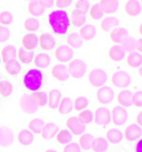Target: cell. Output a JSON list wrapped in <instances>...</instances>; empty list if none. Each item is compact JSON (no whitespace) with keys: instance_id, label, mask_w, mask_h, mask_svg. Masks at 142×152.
<instances>
[{"instance_id":"6da1fadb","label":"cell","mask_w":142,"mask_h":152,"mask_svg":"<svg viewBox=\"0 0 142 152\" xmlns=\"http://www.w3.org/2000/svg\"><path fill=\"white\" fill-rule=\"evenodd\" d=\"M49 24L57 35H65L70 28L71 19L66 10H55L49 15Z\"/></svg>"},{"instance_id":"7a4b0ae2","label":"cell","mask_w":142,"mask_h":152,"mask_svg":"<svg viewBox=\"0 0 142 152\" xmlns=\"http://www.w3.org/2000/svg\"><path fill=\"white\" fill-rule=\"evenodd\" d=\"M24 86L30 91L33 92H38L42 88V83H43V73L38 68H33L26 72L24 78H23Z\"/></svg>"},{"instance_id":"3957f363","label":"cell","mask_w":142,"mask_h":152,"mask_svg":"<svg viewBox=\"0 0 142 152\" xmlns=\"http://www.w3.org/2000/svg\"><path fill=\"white\" fill-rule=\"evenodd\" d=\"M67 70L73 78H82L86 74V64L81 59H74L70 63Z\"/></svg>"},{"instance_id":"277c9868","label":"cell","mask_w":142,"mask_h":152,"mask_svg":"<svg viewBox=\"0 0 142 152\" xmlns=\"http://www.w3.org/2000/svg\"><path fill=\"white\" fill-rule=\"evenodd\" d=\"M110 82L114 86L123 89V88H126L131 84V76L129 73H126L124 70H119V72H116L111 75Z\"/></svg>"},{"instance_id":"5b68a950","label":"cell","mask_w":142,"mask_h":152,"mask_svg":"<svg viewBox=\"0 0 142 152\" xmlns=\"http://www.w3.org/2000/svg\"><path fill=\"white\" fill-rule=\"evenodd\" d=\"M88 81L92 86L101 88L103 86V84L107 82V74L102 69H93L89 73Z\"/></svg>"},{"instance_id":"8992f818","label":"cell","mask_w":142,"mask_h":152,"mask_svg":"<svg viewBox=\"0 0 142 152\" xmlns=\"http://www.w3.org/2000/svg\"><path fill=\"white\" fill-rule=\"evenodd\" d=\"M129 119V113L124 107L116 106L111 110V121L114 125L122 126Z\"/></svg>"},{"instance_id":"52a82bcc","label":"cell","mask_w":142,"mask_h":152,"mask_svg":"<svg viewBox=\"0 0 142 152\" xmlns=\"http://www.w3.org/2000/svg\"><path fill=\"white\" fill-rule=\"evenodd\" d=\"M18 104H20V109L26 114H34V113L38 111V106L35 104V102L33 101L32 95L29 94V93L22 95Z\"/></svg>"},{"instance_id":"ba28073f","label":"cell","mask_w":142,"mask_h":152,"mask_svg":"<svg viewBox=\"0 0 142 152\" xmlns=\"http://www.w3.org/2000/svg\"><path fill=\"white\" fill-rule=\"evenodd\" d=\"M93 119L96 121V124L98 125H108L111 119V115H110V110L106 107L98 108L97 110L94 111L93 115Z\"/></svg>"},{"instance_id":"9c48e42d","label":"cell","mask_w":142,"mask_h":152,"mask_svg":"<svg viewBox=\"0 0 142 152\" xmlns=\"http://www.w3.org/2000/svg\"><path fill=\"white\" fill-rule=\"evenodd\" d=\"M73 49L70 48L68 45H61L57 47V49L55 51V58L60 61V63H66V61H70L73 58Z\"/></svg>"},{"instance_id":"30bf717a","label":"cell","mask_w":142,"mask_h":152,"mask_svg":"<svg viewBox=\"0 0 142 152\" xmlns=\"http://www.w3.org/2000/svg\"><path fill=\"white\" fill-rule=\"evenodd\" d=\"M114 96H115L114 90L109 86H101L97 91V99L100 103H105V104L110 103L114 100Z\"/></svg>"},{"instance_id":"8fae6325","label":"cell","mask_w":142,"mask_h":152,"mask_svg":"<svg viewBox=\"0 0 142 152\" xmlns=\"http://www.w3.org/2000/svg\"><path fill=\"white\" fill-rule=\"evenodd\" d=\"M66 127L68 128L67 131H70L71 134H74V135H82L85 131V126L78 121L76 117L68 118L66 121Z\"/></svg>"},{"instance_id":"7c38bea8","label":"cell","mask_w":142,"mask_h":152,"mask_svg":"<svg viewBox=\"0 0 142 152\" xmlns=\"http://www.w3.org/2000/svg\"><path fill=\"white\" fill-rule=\"evenodd\" d=\"M141 134H142V129L140 126L138 125H130L129 127L125 128L124 133H123V136L124 139L129 142H132L134 140H138L139 137H141Z\"/></svg>"},{"instance_id":"4fadbf2b","label":"cell","mask_w":142,"mask_h":152,"mask_svg":"<svg viewBox=\"0 0 142 152\" xmlns=\"http://www.w3.org/2000/svg\"><path fill=\"white\" fill-rule=\"evenodd\" d=\"M14 142V132L8 127L0 128V145L9 146Z\"/></svg>"},{"instance_id":"5bb4252c","label":"cell","mask_w":142,"mask_h":152,"mask_svg":"<svg viewBox=\"0 0 142 152\" xmlns=\"http://www.w3.org/2000/svg\"><path fill=\"white\" fill-rule=\"evenodd\" d=\"M16 57H17V51H16V48L14 45H6V47L2 48V50H1V59H2L4 64L16 60Z\"/></svg>"},{"instance_id":"9a60e30c","label":"cell","mask_w":142,"mask_h":152,"mask_svg":"<svg viewBox=\"0 0 142 152\" xmlns=\"http://www.w3.org/2000/svg\"><path fill=\"white\" fill-rule=\"evenodd\" d=\"M51 75L53 78L58 80V81H66L68 78V70H67V67L65 65H56L51 68Z\"/></svg>"},{"instance_id":"2e32d148","label":"cell","mask_w":142,"mask_h":152,"mask_svg":"<svg viewBox=\"0 0 142 152\" xmlns=\"http://www.w3.org/2000/svg\"><path fill=\"white\" fill-rule=\"evenodd\" d=\"M124 10L129 16H132V17L138 16L141 13V4L138 0H129L124 6Z\"/></svg>"},{"instance_id":"e0dca14e","label":"cell","mask_w":142,"mask_h":152,"mask_svg":"<svg viewBox=\"0 0 142 152\" xmlns=\"http://www.w3.org/2000/svg\"><path fill=\"white\" fill-rule=\"evenodd\" d=\"M13 93V84L9 80L0 74V95L2 98H8Z\"/></svg>"},{"instance_id":"ac0fdd59","label":"cell","mask_w":142,"mask_h":152,"mask_svg":"<svg viewBox=\"0 0 142 152\" xmlns=\"http://www.w3.org/2000/svg\"><path fill=\"white\" fill-rule=\"evenodd\" d=\"M80 37L82 40H85V41H90L92 39L96 37L97 34V30L96 27L91 24H86V25H82L81 28H80V32H78Z\"/></svg>"},{"instance_id":"d6986e66","label":"cell","mask_w":142,"mask_h":152,"mask_svg":"<svg viewBox=\"0 0 142 152\" xmlns=\"http://www.w3.org/2000/svg\"><path fill=\"white\" fill-rule=\"evenodd\" d=\"M129 37V33L126 31V28H114L113 31L110 32V41L114 42V43H121L122 41H124L125 39Z\"/></svg>"},{"instance_id":"ffe728a7","label":"cell","mask_w":142,"mask_h":152,"mask_svg":"<svg viewBox=\"0 0 142 152\" xmlns=\"http://www.w3.org/2000/svg\"><path fill=\"white\" fill-rule=\"evenodd\" d=\"M61 93L57 89H51L48 93V107L50 109H56L58 107L59 102H60Z\"/></svg>"},{"instance_id":"44dd1931","label":"cell","mask_w":142,"mask_h":152,"mask_svg":"<svg viewBox=\"0 0 142 152\" xmlns=\"http://www.w3.org/2000/svg\"><path fill=\"white\" fill-rule=\"evenodd\" d=\"M99 6L101 8L102 13H107V14H111L115 13L117 9H118V0H101Z\"/></svg>"},{"instance_id":"7402d4cb","label":"cell","mask_w":142,"mask_h":152,"mask_svg":"<svg viewBox=\"0 0 142 152\" xmlns=\"http://www.w3.org/2000/svg\"><path fill=\"white\" fill-rule=\"evenodd\" d=\"M132 92L129 90H124L122 92H119L117 95V102L121 107H130L132 104Z\"/></svg>"},{"instance_id":"603a6c76","label":"cell","mask_w":142,"mask_h":152,"mask_svg":"<svg viewBox=\"0 0 142 152\" xmlns=\"http://www.w3.org/2000/svg\"><path fill=\"white\" fill-rule=\"evenodd\" d=\"M57 132H58V126L55 123H48L42 128L41 135H42L43 140H50L57 134Z\"/></svg>"},{"instance_id":"cb8c5ba5","label":"cell","mask_w":142,"mask_h":152,"mask_svg":"<svg viewBox=\"0 0 142 152\" xmlns=\"http://www.w3.org/2000/svg\"><path fill=\"white\" fill-rule=\"evenodd\" d=\"M67 45H70V48L73 49H78L80 47L83 45V40L81 39L80 34L78 32L73 31L67 35Z\"/></svg>"},{"instance_id":"d4e9b609","label":"cell","mask_w":142,"mask_h":152,"mask_svg":"<svg viewBox=\"0 0 142 152\" xmlns=\"http://www.w3.org/2000/svg\"><path fill=\"white\" fill-rule=\"evenodd\" d=\"M94 143V136L92 134H82L81 137L78 139V145L83 150H89L92 149Z\"/></svg>"},{"instance_id":"484cf974","label":"cell","mask_w":142,"mask_h":152,"mask_svg":"<svg viewBox=\"0 0 142 152\" xmlns=\"http://www.w3.org/2000/svg\"><path fill=\"white\" fill-rule=\"evenodd\" d=\"M70 19H72V24L75 27H81L86 20V14L82 13L78 9H74L72 12V17Z\"/></svg>"},{"instance_id":"4316f807","label":"cell","mask_w":142,"mask_h":152,"mask_svg":"<svg viewBox=\"0 0 142 152\" xmlns=\"http://www.w3.org/2000/svg\"><path fill=\"white\" fill-rule=\"evenodd\" d=\"M118 25H119V19L117 17H106L105 19L101 20V24H100L102 31L105 32L113 31Z\"/></svg>"},{"instance_id":"83f0119b","label":"cell","mask_w":142,"mask_h":152,"mask_svg":"<svg viewBox=\"0 0 142 152\" xmlns=\"http://www.w3.org/2000/svg\"><path fill=\"white\" fill-rule=\"evenodd\" d=\"M124 139L123 136V133L119 131V129H116V128H113V129H109L107 133H106V140L113 143V144H118L119 142H122V140Z\"/></svg>"},{"instance_id":"f1b7e54d","label":"cell","mask_w":142,"mask_h":152,"mask_svg":"<svg viewBox=\"0 0 142 152\" xmlns=\"http://www.w3.org/2000/svg\"><path fill=\"white\" fill-rule=\"evenodd\" d=\"M38 45V38L34 34H26L22 39V45L25 50H32Z\"/></svg>"},{"instance_id":"f546056e","label":"cell","mask_w":142,"mask_h":152,"mask_svg":"<svg viewBox=\"0 0 142 152\" xmlns=\"http://www.w3.org/2000/svg\"><path fill=\"white\" fill-rule=\"evenodd\" d=\"M51 63V59L50 57L47 55V53H38L35 57H34V65L39 68H47Z\"/></svg>"},{"instance_id":"4dcf8cb0","label":"cell","mask_w":142,"mask_h":152,"mask_svg":"<svg viewBox=\"0 0 142 152\" xmlns=\"http://www.w3.org/2000/svg\"><path fill=\"white\" fill-rule=\"evenodd\" d=\"M33 139H34V135L29 129H23L17 135V140H18L20 144H22V145H29V144H31L33 142Z\"/></svg>"},{"instance_id":"1f68e13d","label":"cell","mask_w":142,"mask_h":152,"mask_svg":"<svg viewBox=\"0 0 142 152\" xmlns=\"http://www.w3.org/2000/svg\"><path fill=\"white\" fill-rule=\"evenodd\" d=\"M55 45H56V42L50 35L42 34L39 38V45L42 50H51L53 49Z\"/></svg>"},{"instance_id":"d6a6232c","label":"cell","mask_w":142,"mask_h":152,"mask_svg":"<svg viewBox=\"0 0 142 152\" xmlns=\"http://www.w3.org/2000/svg\"><path fill=\"white\" fill-rule=\"evenodd\" d=\"M27 9H29V13L33 16H41L45 13V8L40 5L38 0H31L27 5Z\"/></svg>"},{"instance_id":"836d02e7","label":"cell","mask_w":142,"mask_h":152,"mask_svg":"<svg viewBox=\"0 0 142 152\" xmlns=\"http://www.w3.org/2000/svg\"><path fill=\"white\" fill-rule=\"evenodd\" d=\"M124 56H125V52L123 51V49L119 45H114L108 51V57L113 61H119L124 58Z\"/></svg>"},{"instance_id":"e575fe53","label":"cell","mask_w":142,"mask_h":152,"mask_svg":"<svg viewBox=\"0 0 142 152\" xmlns=\"http://www.w3.org/2000/svg\"><path fill=\"white\" fill-rule=\"evenodd\" d=\"M57 108L60 115H67L73 111V103L70 98H64L63 100H60Z\"/></svg>"},{"instance_id":"d590c367","label":"cell","mask_w":142,"mask_h":152,"mask_svg":"<svg viewBox=\"0 0 142 152\" xmlns=\"http://www.w3.org/2000/svg\"><path fill=\"white\" fill-rule=\"evenodd\" d=\"M126 61H127V65L131 66V67H134V68L140 67L142 63L141 53H139V52H130Z\"/></svg>"},{"instance_id":"8d00e7d4","label":"cell","mask_w":142,"mask_h":152,"mask_svg":"<svg viewBox=\"0 0 142 152\" xmlns=\"http://www.w3.org/2000/svg\"><path fill=\"white\" fill-rule=\"evenodd\" d=\"M108 149V141L105 137H97L94 139V143L92 150L94 152H106Z\"/></svg>"},{"instance_id":"74e56055","label":"cell","mask_w":142,"mask_h":152,"mask_svg":"<svg viewBox=\"0 0 142 152\" xmlns=\"http://www.w3.org/2000/svg\"><path fill=\"white\" fill-rule=\"evenodd\" d=\"M17 57H18V59H20V61L22 64L29 65V64L32 61L33 53L31 51L25 50L24 48H20V49L17 50Z\"/></svg>"},{"instance_id":"f35d334b","label":"cell","mask_w":142,"mask_h":152,"mask_svg":"<svg viewBox=\"0 0 142 152\" xmlns=\"http://www.w3.org/2000/svg\"><path fill=\"white\" fill-rule=\"evenodd\" d=\"M20 65L17 60H13L10 63L5 64V70L8 74H10L12 76H17L20 72Z\"/></svg>"},{"instance_id":"ab89813d","label":"cell","mask_w":142,"mask_h":152,"mask_svg":"<svg viewBox=\"0 0 142 152\" xmlns=\"http://www.w3.org/2000/svg\"><path fill=\"white\" fill-rule=\"evenodd\" d=\"M45 126V121L41 118H34L29 123V131L32 133H41L42 128Z\"/></svg>"},{"instance_id":"60d3db41","label":"cell","mask_w":142,"mask_h":152,"mask_svg":"<svg viewBox=\"0 0 142 152\" xmlns=\"http://www.w3.org/2000/svg\"><path fill=\"white\" fill-rule=\"evenodd\" d=\"M40 27V22L35 17H30V18L25 19L24 22V28L29 32L38 31Z\"/></svg>"},{"instance_id":"b9f144b4","label":"cell","mask_w":142,"mask_h":152,"mask_svg":"<svg viewBox=\"0 0 142 152\" xmlns=\"http://www.w3.org/2000/svg\"><path fill=\"white\" fill-rule=\"evenodd\" d=\"M32 95L33 101L35 102V104L38 107H43L47 104V101H48V98H47V94L45 92H34Z\"/></svg>"},{"instance_id":"7bdbcfd3","label":"cell","mask_w":142,"mask_h":152,"mask_svg":"<svg viewBox=\"0 0 142 152\" xmlns=\"http://www.w3.org/2000/svg\"><path fill=\"white\" fill-rule=\"evenodd\" d=\"M135 43L136 41L131 37H127L124 41L121 42V48L123 49V51H127V52H133V50L135 49Z\"/></svg>"},{"instance_id":"ee69618b","label":"cell","mask_w":142,"mask_h":152,"mask_svg":"<svg viewBox=\"0 0 142 152\" xmlns=\"http://www.w3.org/2000/svg\"><path fill=\"white\" fill-rule=\"evenodd\" d=\"M56 140H57V142L60 143V144H66V143H70L72 140V134L70 131H67V129H63V131H60L57 133L56 135Z\"/></svg>"},{"instance_id":"f6af8a7d","label":"cell","mask_w":142,"mask_h":152,"mask_svg":"<svg viewBox=\"0 0 142 152\" xmlns=\"http://www.w3.org/2000/svg\"><path fill=\"white\" fill-rule=\"evenodd\" d=\"M76 118L83 125H85V124H89V123L92 121V119H93V114L91 113L90 110H81Z\"/></svg>"},{"instance_id":"bcb514c9","label":"cell","mask_w":142,"mask_h":152,"mask_svg":"<svg viewBox=\"0 0 142 152\" xmlns=\"http://www.w3.org/2000/svg\"><path fill=\"white\" fill-rule=\"evenodd\" d=\"M89 14H90L92 19H100L103 15L102 10H101V8H100L99 5H92V6H90V8H89Z\"/></svg>"},{"instance_id":"7dc6e473","label":"cell","mask_w":142,"mask_h":152,"mask_svg":"<svg viewBox=\"0 0 142 152\" xmlns=\"http://www.w3.org/2000/svg\"><path fill=\"white\" fill-rule=\"evenodd\" d=\"M88 104H89V101H88V99L86 98H84V96H78L76 98L75 100H74V109L75 110H83L85 108L88 107Z\"/></svg>"},{"instance_id":"c3c4849f","label":"cell","mask_w":142,"mask_h":152,"mask_svg":"<svg viewBox=\"0 0 142 152\" xmlns=\"http://www.w3.org/2000/svg\"><path fill=\"white\" fill-rule=\"evenodd\" d=\"M13 20H14V17L12 13H9V12H2V13H0V24L2 26L12 24Z\"/></svg>"},{"instance_id":"681fc988","label":"cell","mask_w":142,"mask_h":152,"mask_svg":"<svg viewBox=\"0 0 142 152\" xmlns=\"http://www.w3.org/2000/svg\"><path fill=\"white\" fill-rule=\"evenodd\" d=\"M89 8H90V4H89L88 0H78L76 4H75V9H78L82 13L86 14Z\"/></svg>"},{"instance_id":"f907efd6","label":"cell","mask_w":142,"mask_h":152,"mask_svg":"<svg viewBox=\"0 0 142 152\" xmlns=\"http://www.w3.org/2000/svg\"><path fill=\"white\" fill-rule=\"evenodd\" d=\"M10 38V30L6 26H0V43L6 42Z\"/></svg>"},{"instance_id":"816d5d0a","label":"cell","mask_w":142,"mask_h":152,"mask_svg":"<svg viewBox=\"0 0 142 152\" xmlns=\"http://www.w3.org/2000/svg\"><path fill=\"white\" fill-rule=\"evenodd\" d=\"M132 104H134L135 107L139 108L142 106V93L140 91H138L134 94H132Z\"/></svg>"},{"instance_id":"f5cc1de1","label":"cell","mask_w":142,"mask_h":152,"mask_svg":"<svg viewBox=\"0 0 142 152\" xmlns=\"http://www.w3.org/2000/svg\"><path fill=\"white\" fill-rule=\"evenodd\" d=\"M64 152H81V148L78 143H70L64 148Z\"/></svg>"},{"instance_id":"db71d44e","label":"cell","mask_w":142,"mask_h":152,"mask_svg":"<svg viewBox=\"0 0 142 152\" xmlns=\"http://www.w3.org/2000/svg\"><path fill=\"white\" fill-rule=\"evenodd\" d=\"M55 2L57 8H66L72 4V0H56Z\"/></svg>"},{"instance_id":"11a10c76","label":"cell","mask_w":142,"mask_h":152,"mask_svg":"<svg viewBox=\"0 0 142 152\" xmlns=\"http://www.w3.org/2000/svg\"><path fill=\"white\" fill-rule=\"evenodd\" d=\"M38 1H39V4L43 7V8H49V7H51L52 5H53V2H55V0H38Z\"/></svg>"},{"instance_id":"9f6ffc18","label":"cell","mask_w":142,"mask_h":152,"mask_svg":"<svg viewBox=\"0 0 142 152\" xmlns=\"http://www.w3.org/2000/svg\"><path fill=\"white\" fill-rule=\"evenodd\" d=\"M135 49H138V51H139V53H141V50H142V40H141V39H139V40L136 41V43H135Z\"/></svg>"},{"instance_id":"6f0895ef","label":"cell","mask_w":142,"mask_h":152,"mask_svg":"<svg viewBox=\"0 0 142 152\" xmlns=\"http://www.w3.org/2000/svg\"><path fill=\"white\" fill-rule=\"evenodd\" d=\"M135 151L136 152H142V141L141 140H140V141L138 142V144H136Z\"/></svg>"},{"instance_id":"680465c9","label":"cell","mask_w":142,"mask_h":152,"mask_svg":"<svg viewBox=\"0 0 142 152\" xmlns=\"http://www.w3.org/2000/svg\"><path fill=\"white\" fill-rule=\"evenodd\" d=\"M141 118H142V114L140 113V114L136 116V123H138V126H140V127H141V124H142Z\"/></svg>"},{"instance_id":"91938a15","label":"cell","mask_w":142,"mask_h":152,"mask_svg":"<svg viewBox=\"0 0 142 152\" xmlns=\"http://www.w3.org/2000/svg\"><path fill=\"white\" fill-rule=\"evenodd\" d=\"M45 152H57V151H55V150H47Z\"/></svg>"},{"instance_id":"94428289","label":"cell","mask_w":142,"mask_h":152,"mask_svg":"<svg viewBox=\"0 0 142 152\" xmlns=\"http://www.w3.org/2000/svg\"><path fill=\"white\" fill-rule=\"evenodd\" d=\"M0 60H1V58H0Z\"/></svg>"},{"instance_id":"6125c7cd","label":"cell","mask_w":142,"mask_h":152,"mask_svg":"<svg viewBox=\"0 0 142 152\" xmlns=\"http://www.w3.org/2000/svg\"><path fill=\"white\" fill-rule=\"evenodd\" d=\"M29 1H31V0H29Z\"/></svg>"}]
</instances>
